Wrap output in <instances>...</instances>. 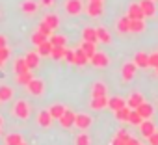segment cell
<instances>
[{
  "mask_svg": "<svg viewBox=\"0 0 158 145\" xmlns=\"http://www.w3.org/2000/svg\"><path fill=\"white\" fill-rule=\"evenodd\" d=\"M125 106H127V101L125 99H121V97H108V108L112 112H117V110H121Z\"/></svg>",
  "mask_w": 158,
  "mask_h": 145,
  "instance_id": "cell-17",
  "label": "cell"
},
{
  "mask_svg": "<svg viewBox=\"0 0 158 145\" xmlns=\"http://www.w3.org/2000/svg\"><path fill=\"white\" fill-rule=\"evenodd\" d=\"M86 11L89 17H101L104 13V4L99 0H89V4L86 6Z\"/></svg>",
  "mask_w": 158,
  "mask_h": 145,
  "instance_id": "cell-5",
  "label": "cell"
},
{
  "mask_svg": "<svg viewBox=\"0 0 158 145\" xmlns=\"http://www.w3.org/2000/svg\"><path fill=\"white\" fill-rule=\"evenodd\" d=\"M139 6H141V11H143V15H145V17H152V15L156 13L154 0H141Z\"/></svg>",
  "mask_w": 158,
  "mask_h": 145,
  "instance_id": "cell-12",
  "label": "cell"
},
{
  "mask_svg": "<svg viewBox=\"0 0 158 145\" xmlns=\"http://www.w3.org/2000/svg\"><path fill=\"white\" fill-rule=\"evenodd\" d=\"M26 88H28V93L34 95V97H43L45 95V82L41 78H32Z\"/></svg>",
  "mask_w": 158,
  "mask_h": 145,
  "instance_id": "cell-2",
  "label": "cell"
},
{
  "mask_svg": "<svg viewBox=\"0 0 158 145\" xmlns=\"http://www.w3.org/2000/svg\"><path fill=\"white\" fill-rule=\"evenodd\" d=\"M147 139H149V145H158V132H152Z\"/></svg>",
  "mask_w": 158,
  "mask_h": 145,
  "instance_id": "cell-45",
  "label": "cell"
},
{
  "mask_svg": "<svg viewBox=\"0 0 158 145\" xmlns=\"http://www.w3.org/2000/svg\"><path fill=\"white\" fill-rule=\"evenodd\" d=\"M141 121H143V117H141L136 110H132V112H130V115H128V121H127V123H128V125H136V126H139V125H141Z\"/></svg>",
  "mask_w": 158,
  "mask_h": 145,
  "instance_id": "cell-36",
  "label": "cell"
},
{
  "mask_svg": "<svg viewBox=\"0 0 158 145\" xmlns=\"http://www.w3.org/2000/svg\"><path fill=\"white\" fill-rule=\"evenodd\" d=\"M95 45H97V43H89V41H82V45H80V48L84 50V54H86L89 60H91V56L97 52V47H95Z\"/></svg>",
  "mask_w": 158,
  "mask_h": 145,
  "instance_id": "cell-26",
  "label": "cell"
},
{
  "mask_svg": "<svg viewBox=\"0 0 158 145\" xmlns=\"http://www.w3.org/2000/svg\"><path fill=\"white\" fill-rule=\"evenodd\" d=\"M52 115H50V112L48 110H43V112H39L37 114V125L39 126H43V128H48L50 125H52Z\"/></svg>",
  "mask_w": 158,
  "mask_h": 145,
  "instance_id": "cell-11",
  "label": "cell"
},
{
  "mask_svg": "<svg viewBox=\"0 0 158 145\" xmlns=\"http://www.w3.org/2000/svg\"><path fill=\"white\" fill-rule=\"evenodd\" d=\"M4 125V119H2V115H0V126H2Z\"/></svg>",
  "mask_w": 158,
  "mask_h": 145,
  "instance_id": "cell-49",
  "label": "cell"
},
{
  "mask_svg": "<svg viewBox=\"0 0 158 145\" xmlns=\"http://www.w3.org/2000/svg\"><path fill=\"white\" fill-rule=\"evenodd\" d=\"M39 52H28L26 56H24V60H26V65H28V69L32 71V69H37L39 67Z\"/></svg>",
  "mask_w": 158,
  "mask_h": 145,
  "instance_id": "cell-19",
  "label": "cell"
},
{
  "mask_svg": "<svg viewBox=\"0 0 158 145\" xmlns=\"http://www.w3.org/2000/svg\"><path fill=\"white\" fill-rule=\"evenodd\" d=\"M74 145H91V138H89V134H86V130H82L80 134L74 138Z\"/></svg>",
  "mask_w": 158,
  "mask_h": 145,
  "instance_id": "cell-31",
  "label": "cell"
},
{
  "mask_svg": "<svg viewBox=\"0 0 158 145\" xmlns=\"http://www.w3.org/2000/svg\"><path fill=\"white\" fill-rule=\"evenodd\" d=\"M48 41L52 43V47H65V43H67V39L63 35H50Z\"/></svg>",
  "mask_w": 158,
  "mask_h": 145,
  "instance_id": "cell-37",
  "label": "cell"
},
{
  "mask_svg": "<svg viewBox=\"0 0 158 145\" xmlns=\"http://www.w3.org/2000/svg\"><path fill=\"white\" fill-rule=\"evenodd\" d=\"M149 67H154V69H158V52H154V54H149Z\"/></svg>",
  "mask_w": 158,
  "mask_h": 145,
  "instance_id": "cell-43",
  "label": "cell"
},
{
  "mask_svg": "<svg viewBox=\"0 0 158 145\" xmlns=\"http://www.w3.org/2000/svg\"><path fill=\"white\" fill-rule=\"evenodd\" d=\"M0 47H6V37L0 35Z\"/></svg>",
  "mask_w": 158,
  "mask_h": 145,
  "instance_id": "cell-48",
  "label": "cell"
},
{
  "mask_svg": "<svg viewBox=\"0 0 158 145\" xmlns=\"http://www.w3.org/2000/svg\"><path fill=\"white\" fill-rule=\"evenodd\" d=\"M0 132H2V126H0Z\"/></svg>",
  "mask_w": 158,
  "mask_h": 145,
  "instance_id": "cell-52",
  "label": "cell"
},
{
  "mask_svg": "<svg viewBox=\"0 0 158 145\" xmlns=\"http://www.w3.org/2000/svg\"><path fill=\"white\" fill-rule=\"evenodd\" d=\"M21 145H26V143H21Z\"/></svg>",
  "mask_w": 158,
  "mask_h": 145,
  "instance_id": "cell-53",
  "label": "cell"
},
{
  "mask_svg": "<svg viewBox=\"0 0 158 145\" xmlns=\"http://www.w3.org/2000/svg\"><path fill=\"white\" fill-rule=\"evenodd\" d=\"M67 108L63 106V104H52L50 108H48V112H50V115H52V119H60L61 115H63V112H65Z\"/></svg>",
  "mask_w": 158,
  "mask_h": 145,
  "instance_id": "cell-29",
  "label": "cell"
},
{
  "mask_svg": "<svg viewBox=\"0 0 158 145\" xmlns=\"http://www.w3.org/2000/svg\"><path fill=\"white\" fill-rule=\"evenodd\" d=\"M99 2H104V0H99Z\"/></svg>",
  "mask_w": 158,
  "mask_h": 145,
  "instance_id": "cell-51",
  "label": "cell"
},
{
  "mask_svg": "<svg viewBox=\"0 0 158 145\" xmlns=\"http://www.w3.org/2000/svg\"><path fill=\"white\" fill-rule=\"evenodd\" d=\"M65 47H52V52H50V58H54V60H61L63 56H65Z\"/></svg>",
  "mask_w": 158,
  "mask_h": 145,
  "instance_id": "cell-38",
  "label": "cell"
},
{
  "mask_svg": "<svg viewBox=\"0 0 158 145\" xmlns=\"http://www.w3.org/2000/svg\"><path fill=\"white\" fill-rule=\"evenodd\" d=\"M74 119H76V114H74L73 110H65L63 115H61L58 121H60V125H61L63 128H71V126H74Z\"/></svg>",
  "mask_w": 158,
  "mask_h": 145,
  "instance_id": "cell-8",
  "label": "cell"
},
{
  "mask_svg": "<svg viewBox=\"0 0 158 145\" xmlns=\"http://www.w3.org/2000/svg\"><path fill=\"white\" fill-rule=\"evenodd\" d=\"M91 97H108V86L104 82H95L91 86Z\"/></svg>",
  "mask_w": 158,
  "mask_h": 145,
  "instance_id": "cell-9",
  "label": "cell"
},
{
  "mask_svg": "<svg viewBox=\"0 0 158 145\" xmlns=\"http://www.w3.org/2000/svg\"><path fill=\"white\" fill-rule=\"evenodd\" d=\"M74 50H76V61H74V65H88L89 63V58L84 54L82 48H74Z\"/></svg>",
  "mask_w": 158,
  "mask_h": 145,
  "instance_id": "cell-32",
  "label": "cell"
},
{
  "mask_svg": "<svg viewBox=\"0 0 158 145\" xmlns=\"http://www.w3.org/2000/svg\"><path fill=\"white\" fill-rule=\"evenodd\" d=\"M69 63H73L74 65V61H76V50H65V56H63Z\"/></svg>",
  "mask_w": 158,
  "mask_h": 145,
  "instance_id": "cell-42",
  "label": "cell"
},
{
  "mask_svg": "<svg viewBox=\"0 0 158 145\" xmlns=\"http://www.w3.org/2000/svg\"><path fill=\"white\" fill-rule=\"evenodd\" d=\"M136 112H138L143 119H151L152 114H154V108H152V104H149V102H141V104L136 108Z\"/></svg>",
  "mask_w": 158,
  "mask_h": 145,
  "instance_id": "cell-15",
  "label": "cell"
},
{
  "mask_svg": "<svg viewBox=\"0 0 158 145\" xmlns=\"http://www.w3.org/2000/svg\"><path fill=\"white\" fill-rule=\"evenodd\" d=\"M89 106H91V110H95V112L104 110V108H108V97H91Z\"/></svg>",
  "mask_w": 158,
  "mask_h": 145,
  "instance_id": "cell-14",
  "label": "cell"
},
{
  "mask_svg": "<svg viewBox=\"0 0 158 145\" xmlns=\"http://www.w3.org/2000/svg\"><path fill=\"white\" fill-rule=\"evenodd\" d=\"M156 72H158V69H156Z\"/></svg>",
  "mask_w": 158,
  "mask_h": 145,
  "instance_id": "cell-54",
  "label": "cell"
},
{
  "mask_svg": "<svg viewBox=\"0 0 158 145\" xmlns=\"http://www.w3.org/2000/svg\"><path fill=\"white\" fill-rule=\"evenodd\" d=\"M95 30H97V37H99L101 43H104V45H110V43H112V35H110V32H108L104 26H99V28H95Z\"/></svg>",
  "mask_w": 158,
  "mask_h": 145,
  "instance_id": "cell-21",
  "label": "cell"
},
{
  "mask_svg": "<svg viewBox=\"0 0 158 145\" xmlns=\"http://www.w3.org/2000/svg\"><path fill=\"white\" fill-rule=\"evenodd\" d=\"M130 112H132V110H130L128 106H125V108H121V110H117V112H115V117H117L119 121L127 123V121H128V115H130Z\"/></svg>",
  "mask_w": 158,
  "mask_h": 145,
  "instance_id": "cell-35",
  "label": "cell"
},
{
  "mask_svg": "<svg viewBox=\"0 0 158 145\" xmlns=\"http://www.w3.org/2000/svg\"><path fill=\"white\" fill-rule=\"evenodd\" d=\"M13 69H15V72L17 75H23V72H28L30 69H28V65H26V60L24 58H19V60H15V65H13Z\"/></svg>",
  "mask_w": 158,
  "mask_h": 145,
  "instance_id": "cell-30",
  "label": "cell"
},
{
  "mask_svg": "<svg viewBox=\"0 0 158 145\" xmlns=\"http://www.w3.org/2000/svg\"><path fill=\"white\" fill-rule=\"evenodd\" d=\"M134 63L138 65V69H145V67H149V54H145V52H138V54L134 56Z\"/></svg>",
  "mask_w": 158,
  "mask_h": 145,
  "instance_id": "cell-22",
  "label": "cell"
},
{
  "mask_svg": "<svg viewBox=\"0 0 158 145\" xmlns=\"http://www.w3.org/2000/svg\"><path fill=\"white\" fill-rule=\"evenodd\" d=\"M13 99V89L10 86H0V102H10Z\"/></svg>",
  "mask_w": 158,
  "mask_h": 145,
  "instance_id": "cell-23",
  "label": "cell"
},
{
  "mask_svg": "<svg viewBox=\"0 0 158 145\" xmlns=\"http://www.w3.org/2000/svg\"><path fill=\"white\" fill-rule=\"evenodd\" d=\"M13 115L17 117V119H28L30 117V104L24 101V99H21V101H17L15 104H13Z\"/></svg>",
  "mask_w": 158,
  "mask_h": 145,
  "instance_id": "cell-1",
  "label": "cell"
},
{
  "mask_svg": "<svg viewBox=\"0 0 158 145\" xmlns=\"http://www.w3.org/2000/svg\"><path fill=\"white\" fill-rule=\"evenodd\" d=\"M37 52H39V56H50V52H52V43L47 39L45 43H41V45L37 47Z\"/></svg>",
  "mask_w": 158,
  "mask_h": 145,
  "instance_id": "cell-33",
  "label": "cell"
},
{
  "mask_svg": "<svg viewBox=\"0 0 158 145\" xmlns=\"http://www.w3.org/2000/svg\"><path fill=\"white\" fill-rule=\"evenodd\" d=\"M65 11L69 15H80L84 11V2L82 0H67L65 2Z\"/></svg>",
  "mask_w": 158,
  "mask_h": 145,
  "instance_id": "cell-6",
  "label": "cell"
},
{
  "mask_svg": "<svg viewBox=\"0 0 158 145\" xmlns=\"http://www.w3.org/2000/svg\"><path fill=\"white\" fill-rule=\"evenodd\" d=\"M127 136H128V134H127L125 130H119V132L114 136V139H112V143H110V145H125Z\"/></svg>",
  "mask_w": 158,
  "mask_h": 145,
  "instance_id": "cell-34",
  "label": "cell"
},
{
  "mask_svg": "<svg viewBox=\"0 0 158 145\" xmlns=\"http://www.w3.org/2000/svg\"><path fill=\"white\" fill-rule=\"evenodd\" d=\"M34 77H32V72L28 71V72H23V75H17V84H21V86H28V82L32 80Z\"/></svg>",
  "mask_w": 158,
  "mask_h": 145,
  "instance_id": "cell-39",
  "label": "cell"
},
{
  "mask_svg": "<svg viewBox=\"0 0 158 145\" xmlns=\"http://www.w3.org/2000/svg\"><path fill=\"white\" fill-rule=\"evenodd\" d=\"M127 17H128V19H145V15H143L139 4H130L128 10H127Z\"/></svg>",
  "mask_w": 158,
  "mask_h": 145,
  "instance_id": "cell-16",
  "label": "cell"
},
{
  "mask_svg": "<svg viewBox=\"0 0 158 145\" xmlns=\"http://www.w3.org/2000/svg\"><path fill=\"white\" fill-rule=\"evenodd\" d=\"M43 23H45V24H48L52 30H56V28L60 26V17H58V15H54V13H48V15H45Z\"/></svg>",
  "mask_w": 158,
  "mask_h": 145,
  "instance_id": "cell-28",
  "label": "cell"
},
{
  "mask_svg": "<svg viewBox=\"0 0 158 145\" xmlns=\"http://www.w3.org/2000/svg\"><path fill=\"white\" fill-rule=\"evenodd\" d=\"M52 2H54V0H41V6L48 8V6H52Z\"/></svg>",
  "mask_w": 158,
  "mask_h": 145,
  "instance_id": "cell-47",
  "label": "cell"
},
{
  "mask_svg": "<svg viewBox=\"0 0 158 145\" xmlns=\"http://www.w3.org/2000/svg\"><path fill=\"white\" fill-rule=\"evenodd\" d=\"M117 32H119V34H128V32H130V19H128L127 15L117 21Z\"/></svg>",
  "mask_w": 158,
  "mask_h": 145,
  "instance_id": "cell-24",
  "label": "cell"
},
{
  "mask_svg": "<svg viewBox=\"0 0 158 145\" xmlns=\"http://www.w3.org/2000/svg\"><path fill=\"white\" fill-rule=\"evenodd\" d=\"M145 30V21L143 19H130V32L132 34H139Z\"/></svg>",
  "mask_w": 158,
  "mask_h": 145,
  "instance_id": "cell-25",
  "label": "cell"
},
{
  "mask_svg": "<svg viewBox=\"0 0 158 145\" xmlns=\"http://www.w3.org/2000/svg\"><path fill=\"white\" fill-rule=\"evenodd\" d=\"M37 30H39L41 34H45L47 37H50V35H52V32H54V30H52L48 24H45V23H39V28H37Z\"/></svg>",
  "mask_w": 158,
  "mask_h": 145,
  "instance_id": "cell-41",
  "label": "cell"
},
{
  "mask_svg": "<svg viewBox=\"0 0 158 145\" xmlns=\"http://www.w3.org/2000/svg\"><path fill=\"white\" fill-rule=\"evenodd\" d=\"M139 132H141L143 138H149L152 132H156V125H154L151 119H143L141 125H139Z\"/></svg>",
  "mask_w": 158,
  "mask_h": 145,
  "instance_id": "cell-10",
  "label": "cell"
},
{
  "mask_svg": "<svg viewBox=\"0 0 158 145\" xmlns=\"http://www.w3.org/2000/svg\"><path fill=\"white\" fill-rule=\"evenodd\" d=\"M125 145H139V141H138L136 138H132V136H127V141H125Z\"/></svg>",
  "mask_w": 158,
  "mask_h": 145,
  "instance_id": "cell-46",
  "label": "cell"
},
{
  "mask_svg": "<svg viewBox=\"0 0 158 145\" xmlns=\"http://www.w3.org/2000/svg\"><path fill=\"white\" fill-rule=\"evenodd\" d=\"M2 63H4V61H2V60H0V67H2Z\"/></svg>",
  "mask_w": 158,
  "mask_h": 145,
  "instance_id": "cell-50",
  "label": "cell"
},
{
  "mask_svg": "<svg viewBox=\"0 0 158 145\" xmlns=\"http://www.w3.org/2000/svg\"><path fill=\"white\" fill-rule=\"evenodd\" d=\"M10 54H11V50L8 47H0V60H2V61H6L10 58Z\"/></svg>",
  "mask_w": 158,
  "mask_h": 145,
  "instance_id": "cell-44",
  "label": "cell"
},
{
  "mask_svg": "<svg viewBox=\"0 0 158 145\" xmlns=\"http://www.w3.org/2000/svg\"><path fill=\"white\" fill-rule=\"evenodd\" d=\"M82 41L99 43V37H97V30H95V28H84V30H82Z\"/></svg>",
  "mask_w": 158,
  "mask_h": 145,
  "instance_id": "cell-20",
  "label": "cell"
},
{
  "mask_svg": "<svg viewBox=\"0 0 158 145\" xmlns=\"http://www.w3.org/2000/svg\"><path fill=\"white\" fill-rule=\"evenodd\" d=\"M154 2H156V0H154Z\"/></svg>",
  "mask_w": 158,
  "mask_h": 145,
  "instance_id": "cell-55",
  "label": "cell"
},
{
  "mask_svg": "<svg viewBox=\"0 0 158 145\" xmlns=\"http://www.w3.org/2000/svg\"><path fill=\"white\" fill-rule=\"evenodd\" d=\"M47 39H48V37H47V35H45V34H41V32H39V30H37V32H35V34H34V35H32V43H34V45H35V47H39V45H41V43H45V41H47Z\"/></svg>",
  "mask_w": 158,
  "mask_h": 145,
  "instance_id": "cell-40",
  "label": "cell"
},
{
  "mask_svg": "<svg viewBox=\"0 0 158 145\" xmlns=\"http://www.w3.org/2000/svg\"><path fill=\"white\" fill-rule=\"evenodd\" d=\"M21 143H24V138L19 132H13V134L6 136V145H21Z\"/></svg>",
  "mask_w": 158,
  "mask_h": 145,
  "instance_id": "cell-27",
  "label": "cell"
},
{
  "mask_svg": "<svg viewBox=\"0 0 158 145\" xmlns=\"http://www.w3.org/2000/svg\"><path fill=\"white\" fill-rule=\"evenodd\" d=\"M89 63L93 65V67H99V69H104V67H108L110 65V58L104 54V52H95L93 56H91V60H89Z\"/></svg>",
  "mask_w": 158,
  "mask_h": 145,
  "instance_id": "cell-4",
  "label": "cell"
},
{
  "mask_svg": "<svg viewBox=\"0 0 158 145\" xmlns=\"http://www.w3.org/2000/svg\"><path fill=\"white\" fill-rule=\"evenodd\" d=\"M136 71H138V65L134 61H127L123 67H121V77L125 82H130L134 77H136Z\"/></svg>",
  "mask_w": 158,
  "mask_h": 145,
  "instance_id": "cell-3",
  "label": "cell"
},
{
  "mask_svg": "<svg viewBox=\"0 0 158 145\" xmlns=\"http://www.w3.org/2000/svg\"><path fill=\"white\" fill-rule=\"evenodd\" d=\"M91 125H93V119H91V115H89V114H76L74 126H78L80 130H88Z\"/></svg>",
  "mask_w": 158,
  "mask_h": 145,
  "instance_id": "cell-7",
  "label": "cell"
},
{
  "mask_svg": "<svg viewBox=\"0 0 158 145\" xmlns=\"http://www.w3.org/2000/svg\"><path fill=\"white\" fill-rule=\"evenodd\" d=\"M39 8H41V6H39L37 2H34V0H24V2L21 4V10H23V13H26V15H34Z\"/></svg>",
  "mask_w": 158,
  "mask_h": 145,
  "instance_id": "cell-18",
  "label": "cell"
},
{
  "mask_svg": "<svg viewBox=\"0 0 158 145\" xmlns=\"http://www.w3.org/2000/svg\"><path fill=\"white\" fill-rule=\"evenodd\" d=\"M141 102H145V99H143L141 93H130L128 99H127V106H128L130 110H136Z\"/></svg>",
  "mask_w": 158,
  "mask_h": 145,
  "instance_id": "cell-13",
  "label": "cell"
},
{
  "mask_svg": "<svg viewBox=\"0 0 158 145\" xmlns=\"http://www.w3.org/2000/svg\"><path fill=\"white\" fill-rule=\"evenodd\" d=\"M139 145H141V143H139Z\"/></svg>",
  "mask_w": 158,
  "mask_h": 145,
  "instance_id": "cell-56",
  "label": "cell"
}]
</instances>
